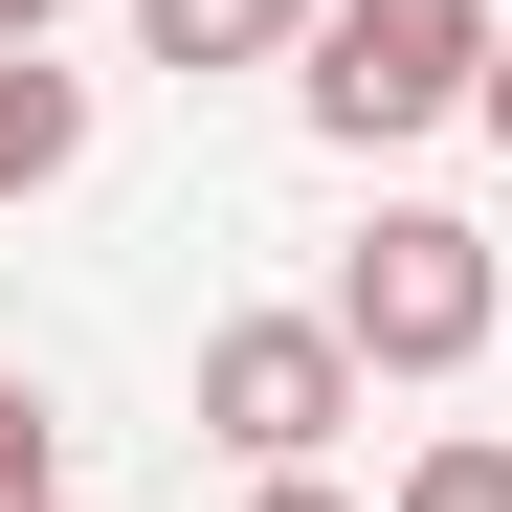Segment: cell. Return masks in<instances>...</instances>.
Wrapping results in <instances>:
<instances>
[{"instance_id":"cell-1","label":"cell","mask_w":512,"mask_h":512,"mask_svg":"<svg viewBox=\"0 0 512 512\" xmlns=\"http://www.w3.org/2000/svg\"><path fill=\"white\" fill-rule=\"evenodd\" d=\"M312 312L357 334V379H468V357H490V312H512V268H490V223L379 201L357 245H334V290H312Z\"/></svg>"},{"instance_id":"cell-2","label":"cell","mask_w":512,"mask_h":512,"mask_svg":"<svg viewBox=\"0 0 512 512\" xmlns=\"http://www.w3.org/2000/svg\"><path fill=\"white\" fill-rule=\"evenodd\" d=\"M490 45H512L490 0H334L290 90H312V134H334V156H401V134L490 112Z\"/></svg>"},{"instance_id":"cell-3","label":"cell","mask_w":512,"mask_h":512,"mask_svg":"<svg viewBox=\"0 0 512 512\" xmlns=\"http://www.w3.org/2000/svg\"><path fill=\"white\" fill-rule=\"evenodd\" d=\"M201 423L245 468H312L334 423H357V334H334V312H223L201 334Z\"/></svg>"},{"instance_id":"cell-4","label":"cell","mask_w":512,"mask_h":512,"mask_svg":"<svg viewBox=\"0 0 512 512\" xmlns=\"http://www.w3.org/2000/svg\"><path fill=\"white\" fill-rule=\"evenodd\" d=\"M312 23H334V0H134L156 67H312Z\"/></svg>"},{"instance_id":"cell-5","label":"cell","mask_w":512,"mask_h":512,"mask_svg":"<svg viewBox=\"0 0 512 512\" xmlns=\"http://www.w3.org/2000/svg\"><path fill=\"white\" fill-rule=\"evenodd\" d=\"M67 156H90V90H67L45 45H0V201H45Z\"/></svg>"},{"instance_id":"cell-6","label":"cell","mask_w":512,"mask_h":512,"mask_svg":"<svg viewBox=\"0 0 512 512\" xmlns=\"http://www.w3.org/2000/svg\"><path fill=\"white\" fill-rule=\"evenodd\" d=\"M0 512H67V423H45L23 379H0Z\"/></svg>"},{"instance_id":"cell-7","label":"cell","mask_w":512,"mask_h":512,"mask_svg":"<svg viewBox=\"0 0 512 512\" xmlns=\"http://www.w3.org/2000/svg\"><path fill=\"white\" fill-rule=\"evenodd\" d=\"M401 512H512V446H423V468H401Z\"/></svg>"},{"instance_id":"cell-8","label":"cell","mask_w":512,"mask_h":512,"mask_svg":"<svg viewBox=\"0 0 512 512\" xmlns=\"http://www.w3.org/2000/svg\"><path fill=\"white\" fill-rule=\"evenodd\" d=\"M245 512H357V490H312V468H268V490H245Z\"/></svg>"},{"instance_id":"cell-9","label":"cell","mask_w":512,"mask_h":512,"mask_svg":"<svg viewBox=\"0 0 512 512\" xmlns=\"http://www.w3.org/2000/svg\"><path fill=\"white\" fill-rule=\"evenodd\" d=\"M45 23H67V0H0V45H45Z\"/></svg>"},{"instance_id":"cell-10","label":"cell","mask_w":512,"mask_h":512,"mask_svg":"<svg viewBox=\"0 0 512 512\" xmlns=\"http://www.w3.org/2000/svg\"><path fill=\"white\" fill-rule=\"evenodd\" d=\"M490 134H512V45H490Z\"/></svg>"}]
</instances>
